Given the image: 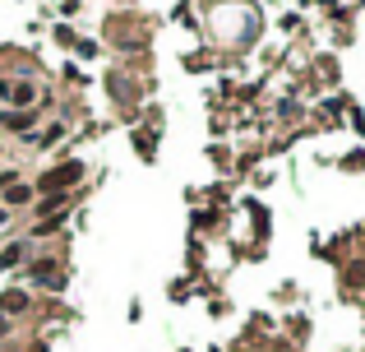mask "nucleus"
I'll use <instances>...</instances> for the list:
<instances>
[{"label": "nucleus", "mask_w": 365, "mask_h": 352, "mask_svg": "<svg viewBox=\"0 0 365 352\" xmlns=\"http://www.w3.org/2000/svg\"><path fill=\"white\" fill-rule=\"evenodd\" d=\"M79 172H83V167H79V163H65V167L46 172V176H42V181H37V185H42V190H56V185H70V181H79Z\"/></svg>", "instance_id": "1"}, {"label": "nucleus", "mask_w": 365, "mask_h": 352, "mask_svg": "<svg viewBox=\"0 0 365 352\" xmlns=\"http://www.w3.org/2000/svg\"><path fill=\"white\" fill-rule=\"evenodd\" d=\"M32 278H37L42 288H65V269H56V260H42L32 269Z\"/></svg>", "instance_id": "2"}, {"label": "nucleus", "mask_w": 365, "mask_h": 352, "mask_svg": "<svg viewBox=\"0 0 365 352\" xmlns=\"http://www.w3.org/2000/svg\"><path fill=\"white\" fill-rule=\"evenodd\" d=\"M0 93L10 102H32V84H0Z\"/></svg>", "instance_id": "3"}, {"label": "nucleus", "mask_w": 365, "mask_h": 352, "mask_svg": "<svg viewBox=\"0 0 365 352\" xmlns=\"http://www.w3.org/2000/svg\"><path fill=\"white\" fill-rule=\"evenodd\" d=\"M28 306V292H5V297H0V311H5V315H14V311H23Z\"/></svg>", "instance_id": "4"}, {"label": "nucleus", "mask_w": 365, "mask_h": 352, "mask_svg": "<svg viewBox=\"0 0 365 352\" xmlns=\"http://www.w3.org/2000/svg\"><path fill=\"white\" fill-rule=\"evenodd\" d=\"M23 255H28V246H19V241H14V246H5V250H0V269H14Z\"/></svg>", "instance_id": "5"}, {"label": "nucleus", "mask_w": 365, "mask_h": 352, "mask_svg": "<svg viewBox=\"0 0 365 352\" xmlns=\"http://www.w3.org/2000/svg\"><path fill=\"white\" fill-rule=\"evenodd\" d=\"M5 199H10V204H28V185H10Z\"/></svg>", "instance_id": "6"}, {"label": "nucleus", "mask_w": 365, "mask_h": 352, "mask_svg": "<svg viewBox=\"0 0 365 352\" xmlns=\"http://www.w3.org/2000/svg\"><path fill=\"white\" fill-rule=\"evenodd\" d=\"M347 283H351V288H365V264H351V269H347Z\"/></svg>", "instance_id": "7"}, {"label": "nucleus", "mask_w": 365, "mask_h": 352, "mask_svg": "<svg viewBox=\"0 0 365 352\" xmlns=\"http://www.w3.org/2000/svg\"><path fill=\"white\" fill-rule=\"evenodd\" d=\"M32 232H37V237H51V232H61V218H46L42 228H32Z\"/></svg>", "instance_id": "8"}, {"label": "nucleus", "mask_w": 365, "mask_h": 352, "mask_svg": "<svg viewBox=\"0 0 365 352\" xmlns=\"http://www.w3.org/2000/svg\"><path fill=\"white\" fill-rule=\"evenodd\" d=\"M0 338H5V320H0Z\"/></svg>", "instance_id": "9"}]
</instances>
